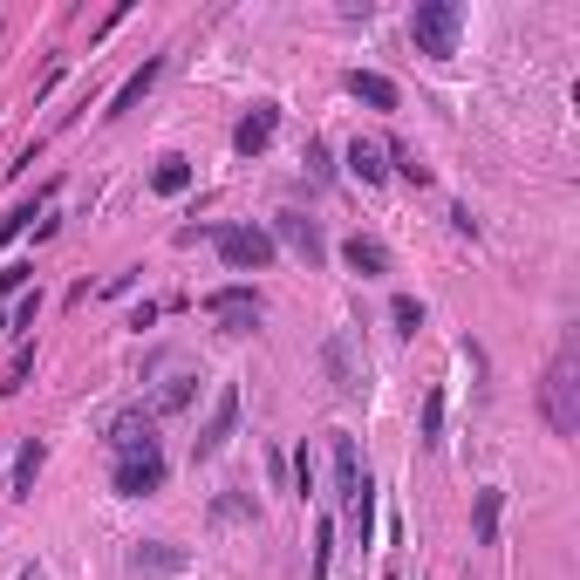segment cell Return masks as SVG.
<instances>
[{
	"label": "cell",
	"instance_id": "obj_1",
	"mask_svg": "<svg viewBox=\"0 0 580 580\" xmlns=\"http://www.w3.org/2000/svg\"><path fill=\"white\" fill-rule=\"evenodd\" d=\"M335 499H342L348 533L369 546V533H376V485H369V471H362L355 437H335Z\"/></svg>",
	"mask_w": 580,
	"mask_h": 580
},
{
	"label": "cell",
	"instance_id": "obj_2",
	"mask_svg": "<svg viewBox=\"0 0 580 580\" xmlns=\"http://www.w3.org/2000/svg\"><path fill=\"white\" fill-rule=\"evenodd\" d=\"M546 424L560 430V437H574V430H580V342H574V335L560 342L553 369H546Z\"/></svg>",
	"mask_w": 580,
	"mask_h": 580
},
{
	"label": "cell",
	"instance_id": "obj_3",
	"mask_svg": "<svg viewBox=\"0 0 580 580\" xmlns=\"http://www.w3.org/2000/svg\"><path fill=\"white\" fill-rule=\"evenodd\" d=\"M458 28H464V14H458V0H417V14H410V35H417V48L424 55H458Z\"/></svg>",
	"mask_w": 580,
	"mask_h": 580
},
{
	"label": "cell",
	"instance_id": "obj_4",
	"mask_svg": "<svg viewBox=\"0 0 580 580\" xmlns=\"http://www.w3.org/2000/svg\"><path fill=\"white\" fill-rule=\"evenodd\" d=\"M212 239H219V260L232 273H260L273 260V232H260V226H219Z\"/></svg>",
	"mask_w": 580,
	"mask_h": 580
},
{
	"label": "cell",
	"instance_id": "obj_5",
	"mask_svg": "<svg viewBox=\"0 0 580 580\" xmlns=\"http://www.w3.org/2000/svg\"><path fill=\"white\" fill-rule=\"evenodd\" d=\"M205 314L226 321V335H253L260 328V294L253 287H219V294H205Z\"/></svg>",
	"mask_w": 580,
	"mask_h": 580
},
{
	"label": "cell",
	"instance_id": "obj_6",
	"mask_svg": "<svg viewBox=\"0 0 580 580\" xmlns=\"http://www.w3.org/2000/svg\"><path fill=\"white\" fill-rule=\"evenodd\" d=\"M157 485H164V451H130V458H116V492H123V499H151Z\"/></svg>",
	"mask_w": 580,
	"mask_h": 580
},
{
	"label": "cell",
	"instance_id": "obj_7",
	"mask_svg": "<svg viewBox=\"0 0 580 580\" xmlns=\"http://www.w3.org/2000/svg\"><path fill=\"white\" fill-rule=\"evenodd\" d=\"M110 444H116V458H130V451H157V417H151V410H116V417H110Z\"/></svg>",
	"mask_w": 580,
	"mask_h": 580
},
{
	"label": "cell",
	"instance_id": "obj_8",
	"mask_svg": "<svg viewBox=\"0 0 580 580\" xmlns=\"http://www.w3.org/2000/svg\"><path fill=\"white\" fill-rule=\"evenodd\" d=\"M232 424H239V389H219V403H212V417H205V430H198V458H219L226 451V437H232Z\"/></svg>",
	"mask_w": 580,
	"mask_h": 580
},
{
	"label": "cell",
	"instance_id": "obj_9",
	"mask_svg": "<svg viewBox=\"0 0 580 580\" xmlns=\"http://www.w3.org/2000/svg\"><path fill=\"white\" fill-rule=\"evenodd\" d=\"M273 130H280V110H273V103H260V110H253L246 123H239V130H232V144L253 157V151H267V144H273Z\"/></svg>",
	"mask_w": 580,
	"mask_h": 580
},
{
	"label": "cell",
	"instance_id": "obj_10",
	"mask_svg": "<svg viewBox=\"0 0 580 580\" xmlns=\"http://www.w3.org/2000/svg\"><path fill=\"white\" fill-rule=\"evenodd\" d=\"M348 96L369 103V110H396V82L376 76V69H355V76H348Z\"/></svg>",
	"mask_w": 580,
	"mask_h": 580
},
{
	"label": "cell",
	"instance_id": "obj_11",
	"mask_svg": "<svg viewBox=\"0 0 580 580\" xmlns=\"http://www.w3.org/2000/svg\"><path fill=\"white\" fill-rule=\"evenodd\" d=\"M383 144H369V137H355V144H348V171H355V178H362V185H383L389 178V164H383Z\"/></svg>",
	"mask_w": 580,
	"mask_h": 580
},
{
	"label": "cell",
	"instance_id": "obj_12",
	"mask_svg": "<svg viewBox=\"0 0 580 580\" xmlns=\"http://www.w3.org/2000/svg\"><path fill=\"white\" fill-rule=\"evenodd\" d=\"M342 260L362 273V280H369V273H389V246H383V239H362V232H355V239L342 246Z\"/></svg>",
	"mask_w": 580,
	"mask_h": 580
},
{
	"label": "cell",
	"instance_id": "obj_13",
	"mask_svg": "<svg viewBox=\"0 0 580 580\" xmlns=\"http://www.w3.org/2000/svg\"><path fill=\"white\" fill-rule=\"evenodd\" d=\"M157 76H164V62H157V55H151V62H144V69H137V76H130V82H123V89H116V96H110V116L137 110V103L151 96V82H157Z\"/></svg>",
	"mask_w": 580,
	"mask_h": 580
},
{
	"label": "cell",
	"instance_id": "obj_14",
	"mask_svg": "<svg viewBox=\"0 0 580 580\" xmlns=\"http://www.w3.org/2000/svg\"><path fill=\"white\" fill-rule=\"evenodd\" d=\"M130 567H137V574H178V567H185V553H178V546H164V540H151V546H137V553H130Z\"/></svg>",
	"mask_w": 580,
	"mask_h": 580
},
{
	"label": "cell",
	"instance_id": "obj_15",
	"mask_svg": "<svg viewBox=\"0 0 580 580\" xmlns=\"http://www.w3.org/2000/svg\"><path fill=\"white\" fill-rule=\"evenodd\" d=\"M273 232H280V239H287V246H294V253L308 260V267H314V260H321V232H314L308 219H280V226H273Z\"/></svg>",
	"mask_w": 580,
	"mask_h": 580
},
{
	"label": "cell",
	"instance_id": "obj_16",
	"mask_svg": "<svg viewBox=\"0 0 580 580\" xmlns=\"http://www.w3.org/2000/svg\"><path fill=\"white\" fill-rule=\"evenodd\" d=\"M151 185H157V192H164V198H178V192H185V185H192V164H185V157H157Z\"/></svg>",
	"mask_w": 580,
	"mask_h": 580
},
{
	"label": "cell",
	"instance_id": "obj_17",
	"mask_svg": "<svg viewBox=\"0 0 580 580\" xmlns=\"http://www.w3.org/2000/svg\"><path fill=\"white\" fill-rule=\"evenodd\" d=\"M328 369H335V389H342V396H355V389H362L355 362H348V342H328Z\"/></svg>",
	"mask_w": 580,
	"mask_h": 580
},
{
	"label": "cell",
	"instance_id": "obj_18",
	"mask_svg": "<svg viewBox=\"0 0 580 580\" xmlns=\"http://www.w3.org/2000/svg\"><path fill=\"white\" fill-rule=\"evenodd\" d=\"M35 314H41V294H21V301L7 308V321H0V335H28V328H35Z\"/></svg>",
	"mask_w": 580,
	"mask_h": 580
},
{
	"label": "cell",
	"instance_id": "obj_19",
	"mask_svg": "<svg viewBox=\"0 0 580 580\" xmlns=\"http://www.w3.org/2000/svg\"><path fill=\"white\" fill-rule=\"evenodd\" d=\"M35 471H41V444L28 437V444H21V458H14V492H21V499L35 492Z\"/></svg>",
	"mask_w": 580,
	"mask_h": 580
},
{
	"label": "cell",
	"instance_id": "obj_20",
	"mask_svg": "<svg viewBox=\"0 0 580 580\" xmlns=\"http://www.w3.org/2000/svg\"><path fill=\"white\" fill-rule=\"evenodd\" d=\"M499 505H505V492H478V546L499 540Z\"/></svg>",
	"mask_w": 580,
	"mask_h": 580
},
{
	"label": "cell",
	"instance_id": "obj_21",
	"mask_svg": "<svg viewBox=\"0 0 580 580\" xmlns=\"http://www.w3.org/2000/svg\"><path fill=\"white\" fill-rule=\"evenodd\" d=\"M389 314H396V328H403V335H417V328H424V308H417L410 294H396V301H389Z\"/></svg>",
	"mask_w": 580,
	"mask_h": 580
},
{
	"label": "cell",
	"instance_id": "obj_22",
	"mask_svg": "<svg viewBox=\"0 0 580 580\" xmlns=\"http://www.w3.org/2000/svg\"><path fill=\"white\" fill-rule=\"evenodd\" d=\"M437 430H444V389L424 396V444H437Z\"/></svg>",
	"mask_w": 580,
	"mask_h": 580
},
{
	"label": "cell",
	"instance_id": "obj_23",
	"mask_svg": "<svg viewBox=\"0 0 580 580\" xmlns=\"http://www.w3.org/2000/svg\"><path fill=\"white\" fill-rule=\"evenodd\" d=\"M28 369H35V348H21V355H14V369H7V383H0V396H14V389L28 383Z\"/></svg>",
	"mask_w": 580,
	"mask_h": 580
},
{
	"label": "cell",
	"instance_id": "obj_24",
	"mask_svg": "<svg viewBox=\"0 0 580 580\" xmlns=\"http://www.w3.org/2000/svg\"><path fill=\"white\" fill-rule=\"evenodd\" d=\"M335 526H328V519H321V546H314V580H328V560H335Z\"/></svg>",
	"mask_w": 580,
	"mask_h": 580
},
{
	"label": "cell",
	"instance_id": "obj_25",
	"mask_svg": "<svg viewBox=\"0 0 580 580\" xmlns=\"http://www.w3.org/2000/svg\"><path fill=\"white\" fill-rule=\"evenodd\" d=\"M185 403H192V383H185V376H178V383H164V396H157V410H185Z\"/></svg>",
	"mask_w": 580,
	"mask_h": 580
},
{
	"label": "cell",
	"instance_id": "obj_26",
	"mask_svg": "<svg viewBox=\"0 0 580 580\" xmlns=\"http://www.w3.org/2000/svg\"><path fill=\"white\" fill-rule=\"evenodd\" d=\"M28 273H35V267H7V273H0V308H7V301L28 287Z\"/></svg>",
	"mask_w": 580,
	"mask_h": 580
},
{
	"label": "cell",
	"instance_id": "obj_27",
	"mask_svg": "<svg viewBox=\"0 0 580 580\" xmlns=\"http://www.w3.org/2000/svg\"><path fill=\"white\" fill-rule=\"evenodd\" d=\"M28 219H35V205H21V212H7V219H0V246H7V239H14V232L28 226Z\"/></svg>",
	"mask_w": 580,
	"mask_h": 580
},
{
	"label": "cell",
	"instance_id": "obj_28",
	"mask_svg": "<svg viewBox=\"0 0 580 580\" xmlns=\"http://www.w3.org/2000/svg\"><path fill=\"white\" fill-rule=\"evenodd\" d=\"M21 580H41V567H21Z\"/></svg>",
	"mask_w": 580,
	"mask_h": 580
}]
</instances>
